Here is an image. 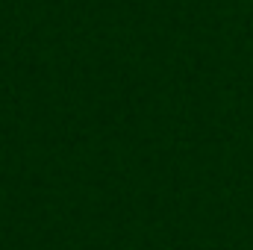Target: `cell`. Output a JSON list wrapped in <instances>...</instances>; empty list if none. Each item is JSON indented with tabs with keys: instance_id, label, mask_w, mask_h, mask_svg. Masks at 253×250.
I'll list each match as a JSON object with an SVG mask.
<instances>
[]
</instances>
